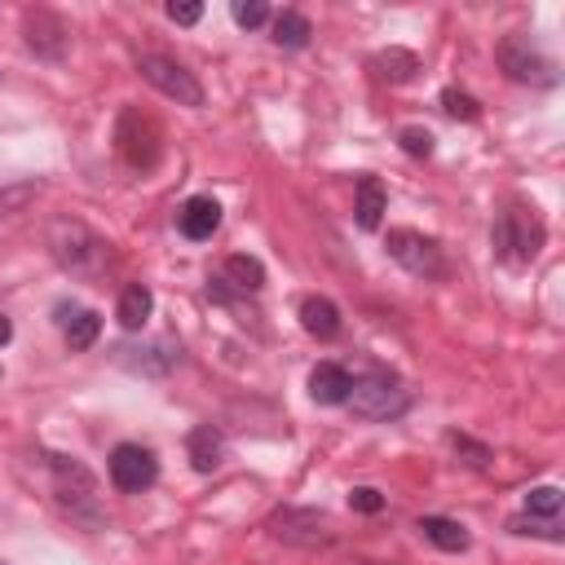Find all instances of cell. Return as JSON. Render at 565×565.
<instances>
[{"label":"cell","mask_w":565,"mask_h":565,"mask_svg":"<svg viewBox=\"0 0 565 565\" xmlns=\"http://www.w3.org/2000/svg\"><path fill=\"white\" fill-rule=\"evenodd\" d=\"M177 230L190 238V243H207L216 230H221V203L212 194H194L181 203L177 212Z\"/></svg>","instance_id":"12"},{"label":"cell","mask_w":565,"mask_h":565,"mask_svg":"<svg viewBox=\"0 0 565 565\" xmlns=\"http://www.w3.org/2000/svg\"><path fill=\"white\" fill-rule=\"evenodd\" d=\"M230 13H234V22L247 26V31H256V26L269 22V4H265V0H234Z\"/></svg>","instance_id":"29"},{"label":"cell","mask_w":565,"mask_h":565,"mask_svg":"<svg viewBox=\"0 0 565 565\" xmlns=\"http://www.w3.org/2000/svg\"><path fill=\"white\" fill-rule=\"evenodd\" d=\"M225 287H234V291H243V296H256L260 287H265V265L256 260V256H225V265H221V274H216Z\"/></svg>","instance_id":"19"},{"label":"cell","mask_w":565,"mask_h":565,"mask_svg":"<svg viewBox=\"0 0 565 565\" xmlns=\"http://www.w3.org/2000/svg\"><path fill=\"white\" fill-rule=\"evenodd\" d=\"M441 110L450 119H463V124H477L481 119V102L472 93H459V88H441Z\"/></svg>","instance_id":"26"},{"label":"cell","mask_w":565,"mask_h":565,"mask_svg":"<svg viewBox=\"0 0 565 565\" xmlns=\"http://www.w3.org/2000/svg\"><path fill=\"white\" fill-rule=\"evenodd\" d=\"M106 468H110V486H115L119 494H141V490H150V486L159 481V459H154V450L141 446V441H119V446L110 450Z\"/></svg>","instance_id":"10"},{"label":"cell","mask_w":565,"mask_h":565,"mask_svg":"<svg viewBox=\"0 0 565 565\" xmlns=\"http://www.w3.org/2000/svg\"><path fill=\"white\" fill-rule=\"evenodd\" d=\"M561 490L556 486H534V490H525V503H521V512L525 516H561Z\"/></svg>","instance_id":"25"},{"label":"cell","mask_w":565,"mask_h":565,"mask_svg":"<svg viewBox=\"0 0 565 565\" xmlns=\"http://www.w3.org/2000/svg\"><path fill=\"white\" fill-rule=\"evenodd\" d=\"M499 66H503V75L508 79H516V84H534V88H552L561 75H556V62L530 40V35H508L503 44H499Z\"/></svg>","instance_id":"8"},{"label":"cell","mask_w":565,"mask_h":565,"mask_svg":"<svg viewBox=\"0 0 565 565\" xmlns=\"http://www.w3.org/2000/svg\"><path fill=\"white\" fill-rule=\"evenodd\" d=\"M26 44H31L35 57L62 62L66 57V44H71V31H66V22L53 9H31L26 13Z\"/></svg>","instance_id":"11"},{"label":"cell","mask_w":565,"mask_h":565,"mask_svg":"<svg viewBox=\"0 0 565 565\" xmlns=\"http://www.w3.org/2000/svg\"><path fill=\"white\" fill-rule=\"evenodd\" d=\"M543 216L525 203H508L499 216H494V230H490V243H494V256L503 265H530L539 252H543Z\"/></svg>","instance_id":"2"},{"label":"cell","mask_w":565,"mask_h":565,"mask_svg":"<svg viewBox=\"0 0 565 565\" xmlns=\"http://www.w3.org/2000/svg\"><path fill=\"white\" fill-rule=\"evenodd\" d=\"M49 477H53V499L57 508L79 521L84 530H106V512H102V490H97V477L71 459V455H49Z\"/></svg>","instance_id":"1"},{"label":"cell","mask_w":565,"mask_h":565,"mask_svg":"<svg viewBox=\"0 0 565 565\" xmlns=\"http://www.w3.org/2000/svg\"><path fill=\"white\" fill-rule=\"evenodd\" d=\"M40 190H44V181H35V177L0 185V216H13V212H22L26 203H35V199H40Z\"/></svg>","instance_id":"24"},{"label":"cell","mask_w":565,"mask_h":565,"mask_svg":"<svg viewBox=\"0 0 565 565\" xmlns=\"http://www.w3.org/2000/svg\"><path fill=\"white\" fill-rule=\"evenodd\" d=\"M309 35H313V26H309V18H305V13L282 9V13L274 18V44H278V49H305V44H309Z\"/></svg>","instance_id":"23"},{"label":"cell","mask_w":565,"mask_h":565,"mask_svg":"<svg viewBox=\"0 0 565 565\" xmlns=\"http://www.w3.org/2000/svg\"><path fill=\"white\" fill-rule=\"evenodd\" d=\"M349 508L371 516V512H380V508H384V494H380L375 486H353V490H349Z\"/></svg>","instance_id":"31"},{"label":"cell","mask_w":565,"mask_h":565,"mask_svg":"<svg viewBox=\"0 0 565 565\" xmlns=\"http://www.w3.org/2000/svg\"><path fill=\"white\" fill-rule=\"evenodd\" d=\"M349 388H353V375H349L340 362H318V366L309 371V397H313L318 406H340V402L349 397Z\"/></svg>","instance_id":"15"},{"label":"cell","mask_w":565,"mask_h":565,"mask_svg":"<svg viewBox=\"0 0 565 565\" xmlns=\"http://www.w3.org/2000/svg\"><path fill=\"white\" fill-rule=\"evenodd\" d=\"M415 530H419L433 547H441V552H468V543H472V534H468L459 521H450V516H419Z\"/></svg>","instance_id":"20"},{"label":"cell","mask_w":565,"mask_h":565,"mask_svg":"<svg viewBox=\"0 0 565 565\" xmlns=\"http://www.w3.org/2000/svg\"><path fill=\"white\" fill-rule=\"evenodd\" d=\"M115 146H119V159L132 172H150L159 163V154H163V132H159V124L146 110L124 106L119 124H115Z\"/></svg>","instance_id":"5"},{"label":"cell","mask_w":565,"mask_h":565,"mask_svg":"<svg viewBox=\"0 0 565 565\" xmlns=\"http://www.w3.org/2000/svg\"><path fill=\"white\" fill-rule=\"evenodd\" d=\"M446 441L455 446V455H463V463H468V468H490V446L472 441L468 433H446Z\"/></svg>","instance_id":"28"},{"label":"cell","mask_w":565,"mask_h":565,"mask_svg":"<svg viewBox=\"0 0 565 565\" xmlns=\"http://www.w3.org/2000/svg\"><path fill=\"white\" fill-rule=\"evenodd\" d=\"M168 18H172L177 26H194V22L203 18V4H199V0H181V4L172 0V4H168Z\"/></svg>","instance_id":"32"},{"label":"cell","mask_w":565,"mask_h":565,"mask_svg":"<svg viewBox=\"0 0 565 565\" xmlns=\"http://www.w3.org/2000/svg\"><path fill=\"white\" fill-rule=\"evenodd\" d=\"M177 358H181V349L172 340H154V344H141V349H132V344L115 349V362H124L128 371H141V375H163Z\"/></svg>","instance_id":"13"},{"label":"cell","mask_w":565,"mask_h":565,"mask_svg":"<svg viewBox=\"0 0 565 565\" xmlns=\"http://www.w3.org/2000/svg\"><path fill=\"white\" fill-rule=\"evenodd\" d=\"M0 565H4V561H0Z\"/></svg>","instance_id":"35"},{"label":"cell","mask_w":565,"mask_h":565,"mask_svg":"<svg viewBox=\"0 0 565 565\" xmlns=\"http://www.w3.org/2000/svg\"><path fill=\"white\" fill-rule=\"evenodd\" d=\"M150 313H154V291H150L146 282H128V287L119 291V305H115L119 327H124V331H141Z\"/></svg>","instance_id":"18"},{"label":"cell","mask_w":565,"mask_h":565,"mask_svg":"<svg viewBox=\"0 0 565 565\" xmlns=\"http://www.w3.org/2000/svg\"><path fill=\"white\" fill-rule=\"evenodd\" d=\"M375 75L380 79H388V84H406V79H415V71H419V57L411 53V49H384V53H375Z\"/></svg>","instance_id":"22"},{"label":"cell","mask_w":565,"mask_h":565,"mask_svg":"<svg viewBox=\"0 0 565 565\" xmlns=\"http://www.w3.org/2000/svg\"><path fill=\"white\" fill-rule=\"evenodd\" d=\"M265 530H269L278 543H287V547H309V552L335 543V525H331V516L318 512V508H278V512H269Z\"/></svg>","instance_id":"6"},{"label":"cell","mask_w":565,"mask_h":565,"mask_svg":"<svg viewBox=\"0 0 565 565\" xmlns=\"http://www.w3.org/2000/svg\"><path fill=\"white\" fill-rule=\"evenodd\" d=\"M508 530H512V534H539V539H552V543H556V539H561V516H525V512H521V516L508 521Z\"/></svg>","instance_id":"27"},{"label":"cell","mask_w":565,"mask_h":565,"mask_svg":"<svg viewBox=\"0 0 565 565\" xmlns=\"http://www.w3.org/2000/svg\"><path fill=\"white\" fill-rule=\"evenodd\" d=\"M384 207H388V194H384L380 177H362V181H358V199H353L358 225H362V230H380V221H384Z\"/></svg>","instance_id":"21"},{"label":"cell","mask_w":565,"mask_h":565,"mask_svg":"<svg viewBox=\"0 0 565 565\" xmlns=\"http://www.w3.org/2000/svg\"><path fill=\"white\" fill-rule=\"evenodd\" d=\"M300 327H305L313 340H335L344 322H340L335 300H327V296H305V300H300Z\"/></svg>","instance_id":"16"},{"label":"cell","mask_w":565,"mask_h":565,"mask_svg":"<svg viewBox=\"0 0 565 565\" xmlns=\"http://www.w3.org/2000/svg\"><path fill=\"white\" fill-rule=\"evenodd\" d=\"M9 340H13V322H9V318H4V313H0V349H4V344H9Z\"/></svg>","instance_id":"33"},{"label":"cell","mask_w":565,"mask_h":565,"mask_svg":"<svg viewBox=\"0 0 565 565\" xmlns=\"http://www.w3.org/2000/svg\"><path fill=\"white\" fill-rule=\"evenodd\" d=\"M185 459H190L194 472H216L221 459H225V437H221V428L194 424V428L185 433Z\"/></svg>","instance_id":"14"},{"label":"cell","mask_w":565,"mask_h":565,"mask_svg":"<svg viewBox=\"0 0 565 565\" xmlns=\"http://www.w3.org/2000/svg\"><path fill=\"white\" fill-rule=\"evenodd\" d=\"M49 247H53V260H57L66 274H75V278H93V274H102L106 260H110V247H106L84 221H57V225L49 230Z\"/></svg>","instance_id":"3"},{"label":"cell","mask_w":565,"mask_h":565,"mask_svg":"<svg viewBox=\"0 0 565 565\" xmlns=\"http://www.w3.org/2000/svg\"><path fill=\"white\" fill-rule=\"evenodd\" d=\"M62 318V335H66V344L75 349V353H84V349H93L97 344V335H102V313H93V309H79V305H62L57 309Z\"/></svg>","instance_id":"17"},{"label":"cell","mask_w":565,"mask_h":565,"mask_svg":"<svg viewBox=\"0 0 565 565\" xmlns=\"http://www.w3.org/2000/svg\"><path fill=\"white\" fill-rule=\"evenodd\" d=\"M384 252H388L406 274H415V278H446V269H450L441 243L428 238V234H419V230H406V225H397V230L384 234Z\"/></svg>","instance_id":"7"},{"label":"cell","mask_w":565,"mask_h":565,"mask_svg":"<svg viewBox=\"0 0 565 565\" xmlns=\"http://www.w3.org/2000/svg\"><path fill=\"white\" fill-rule=\"evenodd\" d=\"M397 146H402L411 159H428V154H433V132L411 124V128H402V132H397Z\"/></svg>","instance_id":"30"},{"label":"cell","mask_w":565,"mask_h":565,"mask_svg":"<svg viewBox=\"0 0 565 565\" xmlns=\"http://www.w3.org/2000/svg\"><path fill=\"white\" fill-rule=\"evenodd\" d=\"M137 71L146 84H154L163 97H172L177 106H203V84L194 79V71H185L177 57H163V53H141L137 57Z\"/></svg>","instance_id":"9"},{"label":"cell","mask_w":565,"mask_h":565,"mask_svg":"<svg viewBox=\"0 0 565 565\" xmlns=\"http://www.w3.org/2000/svg\"><path fill=\"white\" fill-rule=\"evenodd\" d=\"M366 565H375V561H366Z\"/></svg>","instance_id":"34"},{"label":"cell","mask_w":565,"mask_h":565,"mask_svg":"<svg viewBox=\"0 0 565 565\" xmlns=\"http://www.w3.org/2000/svg\"><path fill=\"white\" fill-rule=\"evenodd\" d=\"M344 402L353 406V415L375 419V424L402 419V415L411 411V393L402 388V380H397L393 371H380V366H375V371H366V375H358Z\"/></svg>","instance_id":"4"}]
</instances>
